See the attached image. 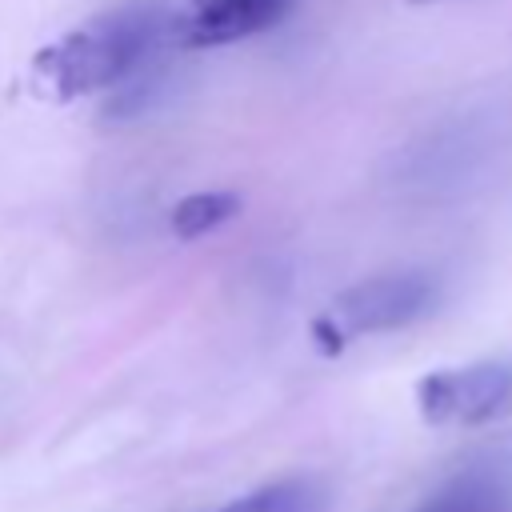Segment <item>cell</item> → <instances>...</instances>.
Listing matches in <instances>:
<instances>
[{"mask_svg": "<svg viewBox=\"0 0 512 512\" xmlns=\"http://www.w3.org/2000/svg\"><path fill=\"white\" fill-rule=\"evenodd\" d=\"M164 28L168 24L156 4H124L64 32L36 56V68L60 100L88 96L136 72Z\"/></svg>", "mask_w": 512, "mask_h": 512, "instance_id": "6da1fadb", "label": "cell"}, {"mask_svg": "<svg viewBox=\"0 0 512 512\" xmlns=\"http://www.w3.org/2000/svg\"><path fill=\"white\" fill-rule=\"evenodd\" d=\"M432 304H436V280L428 272H420V268L380 272V276H368V280L344 288L332 300V308L316 320V336L324 340L328 352H336L352 336L408 328Z\"/></svg>", "mask_w": 512, "mask_h": 512, "instance_id": "7a4b0ae2", "label": "cell"}, {"mask_svg": "<svg viewBox=\"0 0 512 512\" xmlns=\"http://www.w3.org/2000/svg\"><path fill=\"white\" fill-rule=\"evenodd\" d=\"M512 400V368L500 360L444 368L416 384L420 416L436 428H468L492 420Z\"/></svg>", "mask_w": 512, "mask_h": 512, "instance_id": "3957f363", "label": "cell"}, {"mask_svg": "<svg viewBox=\"0 0 512 512\" xmlns=\"http://www.w3.org/2000/svg\"><path fill=\"white\" fill-rule=\"evenodd\" d=\"M296 0H188L168 32L180 48H216L280 24Z\"/></svg>", "mask_w": 512, "mask_h": 512, "instance_id": "277c9868", "label": "cell"}, {"mask_svg": "<svg viewBox=\"0 0 512 512\" xmlns=\"http://www.w3.org/2000/svg\"><path fill=\"white\" fill-rule=\"evenodd\" d=\"M416 512H512V484L496 468H468L452 476Z\"/></svg>", "mask_w": 512, "mask_h": 512, "instance_id": "5b68a950", "label": "cell"}, {"mask_svg": "<svg viewBox=\"0 0 512 512\" xmlns=\"http://www.w3.org/2000/svg\"><path fill=\"white\" fill-rule=\"evenodd\" d=\"M236 212H240V196L236 192H224V188L192 192L172 208V232L184 236V240H196V236H208L220 224H228Z\"/></svg>", "mask_w": 512, "mask_h": 512, "instance_id": "8992f818", "label": "cell"}, {"mask_svg": "<svg viewBox=\"0 0 512 512\" xmlns=\"http://www.w3.org/2000/svg\"><path fill=\"white\" fill-rule=\"evenodd\" d=\"M324 508V488L316 480H276L268 488H256L240 500H232L220 512H320Z\"/></svg>", "mask_w": 512, "mask_h": 512, "instance_id": "52a82bcc", "label": "cell"}]
</instances>
